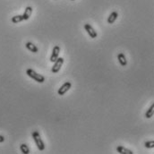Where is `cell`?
I'll return each mask as SVG.
<instances>
[{
    "label": "cell",
    "instance_id": "6da1fadb",
    "mask_svg": "<svg viewBox=\"0 0 154 154\" xmlns=\"http://www.w3.org/2000/svg\"><path fill=\"white\" fill-rule=\"evenodd\" d=\"M26 73H27V75L29 77H30L32 79H33L34 81H36L37 83H43L45 82V77L40 75V73H36L34 70L32 69H27L26 70Z\"/></svg>",
    "mask_w": 154,
    "mask_h": 154
},
{
    "label": "cell",
    "instance_id": "7a4b0ae2",
    "mask_svg": "<svg viewBox=\"0 0 154 154\" xmlns=\"http://www.w3.org/2000/svg\"><path fill=\"white\" fill-rule=\"evenodd\" d=\"M32 138L35 141V143L38 147V149L40 151H44L45 150V144H44V141H42L41 137H40V134L38 131H34L32 133Z\"/></svg>",
    "mask_w": 154,
    "mask_h": 154
},
{
    "label": "cell",
    "instance_id": "3957f363",
    "mask_svg": "<svg viewBox=\"0 0 154 154\" xmlns=\"http://www.w3.org/2000/svg\"><path fill=\"white\" fill-rule=\"evenodd\" d=\"M64 64V58H58L56 61L54 62V65L52 67V69H51V72L53 73H57L60 71L61 69V67H62Z\"/></svg>",
    "mask_w": 154,
    "mask_h": 154
},
{
    "label": "cell",
    "instance_id": "277c9868",
    "mask_svg": "<svg viewBox=\"0 0 154 154\" xmlns=\"http://www.w3.org/2000/svg\"><path fill=\"white\" fill-rule=\"evenodd\" d=\"M71 86H72V83H71L70 82H65V83L58 89V94L60 95V96L65 95V94L66 93V92L70 90Z\"/></svg>",
    "mask_w": 154,
    "mask_h": 154
},
{
    "label": "cell",
    "instance_id": "5b68a950",
    "mask_svg": "<svg viewBox=\"0 0 154 154\" xmlns=\"http://www.w3.org/2000/svg\"><path fill=\"white\" fill-rule=\"evenodd\" d=\"M84 29H85L86 32H87V33L89 34V36L91 37V38H92V39L97 38V36H98L97 32L93 28H92L91 25H90L89 23H85L84 24Z\"/></svg>",
    "mask_w": 154,
    "mask_h": 154
},
{
    "label": "cell",
    "instance_id": "8992f818",
    "mask_svg": "<svg viewBox=\"0 0 154 154\" xmlns=\"http://www.w3.org/2000/svg\"><path fill=\"white\" fill-rule=\"evenodd\" d=\"M59 53H60V47L58 45L55 46L53 50H52V54H51V57H50V62L54 63L58 58L59 56Z\"/></svg>",
    "mask_w": 154,
    "mask_h": 154
},
{
    "label": "cell",
    "instance_id": "52a82bcc",
    "mask_svg": "<svg viewBox=\"0 0 154 154\" xmlns=\"http://www.w3.org/2000/svg\"><path fill=\"white\" fill-rule=\"evenodd\" d=\"M32 7H27L25 8V10H24V13L22 15V18L24 21L26 20H29L30 17L32 16Z\"/></svg>",
    "mask_w": 154,
    "mask_h": 154
},
{
    "label": "cell",
    "instance_id": "ba28073f",
    "mask_svg": "<svg viewBox=\"0 0 154 154\" xmlns=\"http://www.w3.org/2000/svg\"><path fill=\"white\" fill-rule=\"evenodd\" d=\"M118 62L122 66H126L127 65V60L126 58V56L124 53H119L118 56Z\"/></svg>",
    "mask_w": 154,
    "mask_h": 154
},
{
    "label": "cell",
    "instance_id": "9c48e42d",
    "mask_svg": "<svg viewBox=\"0 0 154 154\" xmlns=\"http://www.w3.org/2000/svg\"><path fill=\"white\" fill-rule=\"evenodd\" d=\"M118 12H116V11L112 12V13L110 14V15L108 16V23H109V24L114 23L115 21L118 19Z\"/></svg>",
    "mask_w": 154,
    "mask_h": 154
},
{
    "label": "cell",
    "instance_id": "30bf717a",
    "mask_svg": "<svg viewBox=\"0 0 154 154\" xmlns=\"http://www.w3.org/2000/svg\"><path fill=\"white\" fill-rule=\"evenodd\" d=\"M25 47H26V48L27 49H29L30 51H32V52H33V53H37L39 51V48H37L33 43H32V42H27L26 44H25Z\"/></svg>",
    "mask_w": 154,
    "mask_h": 154
},
{
    "label": "cell",
    "instance_id": "8fae6325",
    "mask_svg": "<svg viewBox=\"0 0 154 154\" xmlns=\"http://www.w3.org/2000/svg\"><path fill=\"white\" fill-rule=\"evenodd\" d=\"M116 151H118V152L121 153V154H133L134 152L130 150L126 149V148L123 147V146H118V148H116Z\"/></svg>",
    "mask_w": 154,
    "mask_h": 154
},
{
    "label": "cell",
    "instance_id": "7c38bea8",
    "mask_svg": "<svg viewBox=\"0 0 154 154\" xmlns=\"http://www.w3.org/2000/svg\"><path fill=\"white\" fill-rule=\"evenodd\" d=\"M153 112H154V104L150 107V108L147 110L146 113H145V118H151V116H153Z\"/></svg>",
    "mask_w": 154,
    "mask_h": 154
},
{
    "label": "cell",
    "instance_id": "4fadbf2b",
    "mask_svg": "<svg viewBox=\"0 0 154 154\" xmlns=\"http://www.w3.org/2000/svg\"><path fill=\"white\" fill-rule=\"evenodd\" d=\"M20 149H21V151L23 153V154H29L30 153V149L27 144L25 143H22L20 145Z\"/></svg>",
    "mask_w": 154,
    "mask_h": 154
},
{
    "label": "cell",
    "instance_id": "5bb4252c",
    "mask_svg": "<svg viewBox=\"0 0 154 154\" xmlns=\"http://www.w3.org/2000/svg\"><path fill=\"white\" fill-rule=\"evenodd\" d=\"M11 21H12V22H14V23H18V22H20L23 21L22 15H18L13 16V17H12Z\"/></svg>",
    "mask_w": 154,
    "mask_h": 154
},
{
    "label": "cell",
    "instance_id": "9a60e30c",
    "mask_svg": "<svg viewBox=\"0 0 154 154\" xmlns=\"http://www.w3.org/2000/svg\"><path fill=\"white\" fill-rule=\"evenodd\" d=\"M144 146H145L146 148H148V149H152V148H154V141H145Z\"/></svg>",
    "mask_w": 154,
    "mask_h": 154
},
{
    "label": "cell",
    "instance_id": "2e32d148",
    "mask_svg": "<svg viewBox=\"0 0 154 154\" xmlns=\"http://www.w3.org/2000/svg\"><path fill=\"white\" fill-rule=\"evenodd\" d=\"M4 141H5V137L3 135H0V143H3Z\"/></svg>",
    "mask_w": 154,
    "mask_h": 154
},
{
    "label": "cell",
    "instance_id": "e0dca14e",
    "mask_svg": "<svg viewBox=\"0 0 154 154\" xmlns=\"http://www.w3.org/2000/svg\"><path fill=\"white\" fill-rule=\"evenodd\" d=\"M71 1H75V0H71Z\"/></svg>",
    "mask_w": 154,
    "mask_h": 154
}]
</instances>
